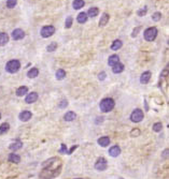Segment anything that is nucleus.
I'll use <instances>...</instances> for the list:
<instances>
[{
    "mask_svg": "<svg viewBox=\"0 0 169 179\" xmlns=\"http://www.w3.org/2000/svg\"><path fill=\"white\" fill-rule=\"evenodd\" d=\"M114 105H115V102H114L113 99L106 98V99H103V100L100 102L99 107H100V109H101V112L109 113V112H111L113 109H114Z\"/></svg>",
    "mask_w": 169,
    "mask_h": 179,
    "instance_id": "nucleus-1",
    "label": "nucleus"
},
{
    "mask_svg": "<svg viewBox=\"0 0 169 179\" xmlns=\"http://www.w3.org/2000/svg\"><path fill=\"white\" fill-rule=\"evenodd\" d=\"M20 69H21V62L16 59L10 60L6 64V70L9 73H16Z\"/></svg>",
    "mask_w": 169,
    "mask_h": 179,
    "instance_id": "nucleus-2",
    "label": "nucleus"
},
{
    "mask_svg": "<svg viewBox=\"0 0 169 179\" xmlns=\"http://www.w3.org/2000/svg\"><path fill=\"white\" fill-rule=\"evenodd\" d=\"M157 33H159L157 28H155V27H150V28H148L145 31L143 37H145V40H147L148 42H152V41H154V40L156 39Z\"/></svg>",
    "mask_w": 169,
    "mask_h": 179,
    "instance_id": "nucleus-3",
    "label": "nucleus"
},
{
    "mask_svg": "<svg viewBox=\"0 0 169 179\" xmlns=\"http://www.w3.org/2000/svg\"><path fill=\"white\" fill-rule=\"evenodd\" d=\"M40 33H41V37H42V38H50L51 35H53L54 33H55V27H54V26H51V25L44 26V27L41 28Z\"/></svg>",
    "mask_w": 169,
    "mask_h": 179,
    "instance_id": "nucleus-4",
    "label": "nucleus"
},
{
    "mask_svg": "<svg viewBox=\"0 0 169 179\" xmlns=\"http://www.w3.org/2000/svg\"><path fill=\"white\" fill-rule=\"evenodd\" d=\"M143 119V112L141 111V109H134V112L131 113V120L133 122L137 123V122H140L142 121Z\"/></svg>",
    "mask_w": 169,
    "mask_h": 179,
    "instance_id": "nucleus-5",
    "label": "nucleus"
},
{
    "mask_svg": "<svg viewBox=\"0 0 169 179\" xmlns=\"http://www.w3.org/2000/svg\"><path fill=\"white\" fill-rule=\"evenodd\" d=\"M107 167H108V163H107V160L105 158H99L95 163V169L99 172H102V171H106Z\"/></svg>",
    "mask_w": 169,
    "mask_h": 179,
    "instance_id": "nucleus-6",
    "label": "nucleus"
},
{
    "mask_svg": "<svg viewBox=\"0 0 169 179\" xmlns=\"http://www.w3.org/2000/svg\"><path fill=\"white\" fill-rule=\"evenodd\" d=\"M25 37V32L24 30H22V29L17 28V29H14L13 32H12V38L13 40L15 41H18V40H22L23 38Z\"/></svg>",
    "mask_w": 169,
    "mask_h": 179,
    "instance_id": "nucleus-7",
    "label": "nucleus"
},
{
    "mask_svg": "<svg viewBox=\"0 0 169 179\" xmlns=\"http://www.w3.org/2000/svg\"><path fill=\"white\" fill-rule=\"evenodd\" d=\"M38 93L37 92H30L28 95H26V99H25V102L28 103V104H31V103H35L37 100H38Z\"/></svg>",
    "mask_w": 169,
    "mask_h": 179,
    "instance_id": "nucleus-8",
    "label": "nucleus"
},
{
    "mask_svg": "<svg viewBox=\"0 0 169 179\" xmlns=\"http://www.w3.org/2000/svg\"><path fill=\"white\" fill-rule=\"evenodd\" d=\"M121 153V148L119 145H114L112 147L109 149V155L113 158H116V157H119Z\"/></svg>",
    "mask_w": 169,
    "mask_h": 179,
    "instance_id": "nucleus-9",
    "label": "nucleus"
},
{
    "mask_svg": "<svg viewBox=\"0 0 169 179\" xmlns=\"http://www.w3.org/2000/svg\"><path fill=\"white\" fill-rule=\"evenodd\" d=\"M151 76H152V73L150 71H147V72H143V73L141 74L140 76V82L141 84H148L150 79H151Z\"/></svg>",
    "mask_w": 169,
    "mask_h": 179,
    "instance_id": "nucleus-10",
    "label": "nucleus"
},
{
    "mask_svg": "<svg viewBox=\"0 0 169 179\" xmlns=\"http://www.w3.org/2000/svg\"><path fill=\"white\" fill-rule=\"evenodd\" d=\"M98 145L101 147H108L110 145V138L108 136H102L98 138Z\"/></svg>",
    "mask_w": 169,
    "mask_h": 179,
    "instance_id": "nucleus-11",
    "label": "nucleus"
},
{
    "mask_svg": "<svg viewBox=\"0 0 169 179\" xmlns=\"http://www.w3.org/2000/svg\"><path fill=\"white\" fill-rule=\"evenodd\" d=\"M31 113L29 111H24V112H22L20 114V119H21V121H28L31 118Z\"/></svg>",
    "mask_w": 169,
    "mask_h": 179,
    "instance_id": "nucleus-12",
    "label": "nucleus"
},
{
    "mask_svg": "<svg viewBox=\"0 0 169 179\" xmlns=\"http://www.w3.org/2000/svg\"><path fill=\"white\" fill-rule=\"evenodd\" d=\"M119 62H120V57L117 56V55H112L108 59V64H109L110 67H113V66H115L116 63Z\"/></svg>",
    "mask_w": 169,
    "mask_h": 179,
    "instance_id": "nucleus-13",
    "label": "nucleus"
},
{
    "mask_svg": "<svg viewBox=\"0 0 169 179\" xmlns=\"http://www.w3.org/2000/svg\"><path fill=\"white\" fill-rule=\"evenodd\" d=\"M22 147H23V143H22L20 140H15L14 143H12V144L9 146L10 150H12V151H16V150H18V149H21Z\"/></svg>",
    "mask_w": 169,
    "mask_h": 179,
    "instance_id": "nucleus-14",
    "label": "nucleus"
},
{
    "mask_svg": "<svg viewBox=\"0 0 169 179\" xmlns=\"http://www.w3.org/2000/svg\"><path fill=\"white\" fill-rule=\"evenodd\" d=\"M64 119L66 120V121H73L74 119H77V114L74 112H67L65 114V116H64Z\"/></svg>",
    "mask_w": 169,
    "mask_h": 179,
    "instance_id": "nucleus-15",
    "label": "nucleus"
},
{
    "mask_svg": "<svg viewBox=\"0 0 169 179\" xmlns=\"http://www.w3.org/2000/svg\"><path fill=\"white\" fill-rule=\"evenodd\" d=\"M109 19H110V15L108 14V13H103L102 16H101V18H100V21H99V26H100V27L106 26V25L108 24Z\"/></svg>",
    "mask_w": 169,
    "mask_h": 179,
    "instance_id": "nucleus-16",
    "label": "nucleus"
},
{
    "mask_svg": "<svg viewBox=\"0 0 169 179\" xmlns=\"http://www.w3.org/2000/svg\"><path fill=\"white\" fill-rule=\"evenodd\" d=\"M124 64L123 63H116L115 66H113L112 67V71H113V73H115V74H119V73H122L124 71Z\"/></svg>",
    "mask_w": 169,
    "mask_h": 179,
    "instance_id": "nucleus-17",
    "label": "nucleus"
},
{
    "mask_svg": "<svg viewBox=\"0 0 169 179\" xmlns=\"http://www.w3.org/2000/svg\"><path fill=\"white\" fill-rule=\"evenodd\" d=\"M9 42V35L6 32H1L0 33V46H4Z\"/></svg>",
    "mask_w": 169,
    "mask_h": 179,
    "instance_id": "nucleus-18",
    "label": "nucleus"
},
{
    "mask_svg": "<svg viewBox=\"0 0 169 179\" xmlns=\"http://www.w3.org/2000/svg\"><path fill=\"white\" fill-rule=\"evenodd\" d=\"M87 14L85 13V12H81L80 14L78 15V17H77V21L78 23H80V24H84V23H86L87 21Z\"/></svg>",
    "mask_w": 169,
    "mask_h": 179,
    "instance_id": "nucleus-19",
    "label": "nucleus"
},
{
    "mask_svg": "<svg viewBox=\"0 0 169 179\" xmlns=\"http://www.w3.org/2000/svg\"><path fill=\"white\" fill-rule=\"evenodd\" d=\"M84 0H74L73 2H72V7H73L74 10H80L82 8L84 7Z\"/></svg>",
    "mask_w": 169,
    "mask_h": 179,
    "instance_id": "nucleus-20",
    "label": "nucleus"
},
{
    "mask_svg": "<svg viewBox=\"0 0 169 179\" xmlns=\"http://www.w3.org/2000/svg\"><path fill=\"white\" fill-rule=\"evenodd\" d=\"M122 46H123V42H122L121 40H115V41H113L112 42L111 49H112V50H117V49H120Z\"/></svg>",
    "mask_w": 169,
    "mask_h": 179,
    "instance_id": "nucleus-21",
    "label": "nucleus"
},
{
    "mask_svg": "<svg viewBox=\"0 0 169 179\" xmlns=\"http://www.w3.org/2000/svg\"><path fill=\"white\" fill-rule=\"evenodd\" d=\"M38 75H39V70L37 68L30 69V70L28 71V73H27V76H28L29 78H35V77H37Z\"/></svg>",
    "mask_w": 169,
    "mask_h": 179,
    "instance_id": "nucleus-22",
    "label": "nucleus"
},
{
    "mask_svg": "<svg viewBox=\"0 0 169 179\" xmlns=\"http://www.w3.org/2000/svg\"><path fill=\"white\" fill-rule=\"evenodd\" d=\"M9 161L13 163H20L21 162V157L16 153H10L9 155Z\"/></svg>",
    "mask_w": 169,
    "mask_h": 179,
    "instance_id": "nucleus-23",
    "label": "nucleus"
},
{
    "mask_svg": "<svg viewBox=\"0 0 169 179\" xmlns=\"http://www.w3.org/2000/svg\"><path fill=\"white\" fill-rule=\"evenodd\" d=\"M27 92H28V88L26 87V86H22V87H20L17 90H16V95H17V97H23V95H25Z\"/></svg>",
    "mask_w": 169,
    "mask_h": 179,
    "instance_id": "nucleus-24",
    "label": "nucleus"
},
{
    "mask_svg": "<svg viewBox=\"0 0 169 179\" xmlns=\"http://www.w3.org/2000/svg\"><path fill=\"white\" fill-rule=\"evenodd\" d=\"M98 13H99L98 8L93 7V8H91V9L88 10L87 16H89V17H95V16H97V15H98Z\"/></svg>",
    "mask_w": 169,
    "mask_h": 179,
    "instance_id": "nucleus-25",
    "label": "nucleus"
},
{
    "mask_svg": "<svg viewBox=\"0 0 169 179\" xmlns=\"http://www.w3.org/2000/svg\"><path fill=\"white\" fill-rule=\"evenodd\" d=\"M55 76H56V79H58V81H61V79H64V78H65V76H66V72H65V70H63V69H59V70L56 71V73H55Z\"/></svg>",
    "mask_w": 169,
    "mask_h": 179,
    "instance_id": "nucleus-26",
    "label": "nucleus"
},
{
    "mask_svg": "<svg viewBox=\"0 0 169 179\" xmlns=\"http://www.w3.org/2000/svg\"><path fill=\"white\" fill-rule=\"evenodd\" d=\"M10 129V126H9V123L7 122H3L2 124H0V135H2V134L7 133L8 131Z\"/></svg>",
    "mask_w": 169,
    "mask_h": 179,
    "instance_id": "nucleus-27",
    "label": "nucleus"
},
{
    "mask_svg": "<svg viewBox=\"0 0 169 179\" xmlns=\"http://www.w3.org/2000/svg\"><path fill=\"white\" fill-rule=\"evenodd\" d=\"M56 160H57V158H55V157H54V158L49 159V160H46L45 162H43V163H42V167H43V169H47L50 165L53 164L54 161H56Z\"/></svg>",
    "mask_w": 169,
    "mask_h": 179,
    "instance_id": "nucleus-28",
    "label": "nucleus"
},
{
    "mask_svg": "<svg viewBox=\"0 0 169 179\" xmlns=\"http://www.w3.org/2000/svg\"><path fill=\"white\" fill-rule=\"evenodd\" d=\"M56 48H57V43L56 42H52L51 44L47 45L46 50H47V52H54V50H56Z\"/></svg>",
    "mask_w": 169,
    "mask_h": 179,
    "instance_id": "nucleus-29",
    "label": "nucleus"
},
{
    "mask_svg": "<svg viewBox=\"0 0 169 179\" xmlns=\"http://www.w3.org/2000/svg\"><path fill=\"white\" fill-rule=\"evenodd\" d=\"M163 130V124L161 122H156L153 124V131L154 132H161Z\"/></svg>",
    "mask_w": 169,
    "mask_h": 179,
    "instance_id": "nucleus-30",
    "label": "nucleus"
},
{
    "mask_svg": "<svg viewBox=\"0 0 169 179\" xmlns=\"http://www.w3.org/2000/svg\"><path fill=\"white\" fill-rule=\"evenodd\" d=\"M147 12H148V7H143V8H141L140 10H138L137 14H138V16H145V15L147 14Z\"/></svg>",
    "mask_w": 169,
    "mask_h": 179,
    "instance_id": "nucleus-31",
    "label": "nucleus"
},
{
    "mask_svg": "<svg viewBox=\"0 0 169 179\" xmlns=\"http://www.w3.org/2000/svg\"><path fill=\"white\" fill-rule=\"evenodd\" d=\"M16 3H17V0H8L7 7L9 8V9H13V8L16 6Z\"/></svg>",
    "mask_w": 169,
    "mask_h": 179,
    "instance_id": "nucleus-32",
    "label": "nucleus"
},
{
    "mask_svg": "<svg viewBox=\"0 0 169 179\" xmlns=\"http://www.w3.org/2000/svg\"><path fill=\"white\" fill-rule=\"evenodd\" d=\"M161 18H162V13H159V12H156V13H154V14L152 15V19L154 21H161Z\"/></svg>",
    "mask_w": 169,
    "mask_h": 179,
    "instance_id": "nucleus-33",
    "label": "nucleus"
},
{
    "mask_svg": "<svg viewBox=\"0 0 169 179\" xmlns=\"http://www.w3.org/2000/svg\"><path fill=\"white\" fill-rule=\"evenodd\" d=\"M72 17L71 16H68L67 17V19H66V23H65V27L66 28H70L71 26H72Z\"/></svg>",
    "mask_w": 169,
    "mask_h": 179,
    "instance_id": "nucleus-34",
    "label": "nucleus"
},
{
    "mask_svg": "<svg viewBox=\"0 0 169 179\" xmlns=\"http://www.w3.org/2000/svg\"><path fill=\"white\" fill-rule=\"evenodd\" d=\"M138 135H140V130L139 129H134V130L131 131V136H133V137H136V136H138Z\"/></svg>",
    "mask_w": 169,
    "mask_h": 179,
    "instance_id": "nucleus-35",
    "label": "nucleus"
},
{
    "mask_svg": "<svg viewBox=\"0 0 169 179\" xmlns=\"http://www.w3.org/2000/svg\"><path fill=\"white\" fill-rule=\"evenodd\" d=\"M140 29H141L140 26H139V27H136V28L134 29L133 33H131V37H133V38H136V37H137V35H138V32L140 31Z\"/></svg>",
    "mask_w": 169,
    "mask_h": 179,
    "instance_id": "nucleus-36",
    "label": "nucleus"
},
{
    "mask_svg": "<svg viewBox=\"0 0 169 179\" xmlns=\"http://www.w3.org/2000/svg\"><path fill=\"white\" fill-rule=\"evenodd\" d=\"M59 152H60V153H67V152H68L67 147H66V145H65V144H61V148L59 149Z\"/></svg>",
    "mask_w": 169,
    "mask_h": 179,
    "instance_id": "nucleus-37",
    "label": "nucleus"
},
{
    "mask_svg": "<svg viewBox=\"0 0 169 179\" xmlns=\"http://www.w3.org/2000/svg\"><path fill=\"white\" fill-rule=\"evenodd\" d=\"M107 76V74L105 73V72H100V73L98 74V79L99 81H103L105 78H106Z\"/></svg>",
    "mask_w": 169,
    "mask_h": 179,
    "instance_id": "nucleus-38",
    "label": "nucleus"
},
{
    "mask_svg": "<svg viewBox=\"0 0 169 179\" xmlns=\"http://www.w3.org/2000/svg\"><path fill=\"white\" fill-rule=\"evenodd\" d=\"M67 105H68L67 100H63V101L59 103V107H60V109H65V107H66Z\"/></svg>",
    "mask_w": 169,
    "mask_h": 179,
    "instance_id": "nucleus-39",
    "label": "nucleus"
},
{
    "mask_svg": "<svg viewBox=\"0 0 169 179\" xmlns=\"http://www.w3.org/2000/svg\"><path fill=\"white\" fill-rule=\"evenodd\" d=\"M162 157H163V158H165V159L168 158V149H165V151H163Z\"/></svg>",
    "mask_w": 169,
    "mask_h": 179,
    "instance_id": "nucleus-40",
    "label": "nucleus"
},
{
    "mask_svg": "<svg viewBox=\"0 0 169 179\" xmlns=\"http://www.w3.org/2000/svg\"><path fill=\"white\" fill-rule=\"evenodd\" d=\"M77 148H78V145H75V146H73V147L71 148L70 150H68L67 155H71V153H72V152H73V151L75 150V149H77Z\"/></svg>",
    "mask_w": 169,
    "mask_h": 179,
    "instance_id": "nucleus-41",
    "label": "nucleus"
},
{
    "mask_svg": "<svg viewBox=\"0 0 169 179\" xmlns=\"http://www.w3.org/2000/svg\"><path fill=\"white\" fill-rule=\"evenodd\" d=\"M101 121H103V119H102L101 117H98V118H97V120H96L95 122L97 123V124H98V123H100V122H101Z\"/></svg>",
    "mask_w": 169,
    "mask_h": 179,
    "instance_id": "nucleus-42",
    "label": "nucleus"
},
{
    "mask_svg": "<svg viewBox=\"0 0 169 179\" xmlns=\"http://www.w3.org/2000/svg\"><path fill=\"white\" fill-rule=\"evenodd\" d=\"M0 118H1V114H0Z\"/></svg>",
    "mask_w": 169,
    "mask_h": 179,
    "instance_id": "nucleus-43",
    "label": "nucleus"
},
{
    "mask_svg": "<svg viewBox=\"0 0 169 179\" xmlns=\"http://www.w3.org/2000/svg\"><path fill=\"white\" fill-rule=\"evenodd\" d=\"M77 179H82V178H77Z\"/></svg>",
    "mask_w": 169,
    "mask_h": 179,
    "instance_id": "nucleus-44",
    "label": "nucleus"
},
{
    "mask_svg": "<svg viewBox=\"0 0 169 179\" xmlns=\"http://www.w3.org/2000/svg\"><path fill=\"white\" fill-rule=\"evenodd\" d=\"M122 179H123V178H122Z\"/></svg>",
    "mask_w": 169,
    "mask_h": 179,
    "instance_id": "nucleus-45",
    "label": "nucleus"
}]
</instances>
